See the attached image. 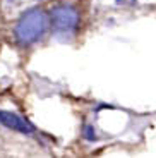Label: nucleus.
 <instances>
[{"label":"nucleus","mask_w":156,"mask_h":158,"mask_svg":"<svg viewBox=\"0 0 156 158\" xmlns=\"http://www.w3.org/2000/svg\"><path fill=\"white\" fill-rule=\"evenodd\" d=\"M48 24H50L48 16L39 7H33L29 10H26L19 17L16 29H14L17 41L23 45H29V43L38 41L47 33Z\"/></svg>","instance_id":"obj_1"},{"label":"nucleus","mask_w":156,"mask_h":158,"mask_svg":"<svg viewBox=\"0 0 156 158\" xmlns=\"http://www.w3.org/2000/svg\"><path fill=\"white\" fill-rule=\"evenodd\" d=\"M48 21H50V28L53 29L55 35L69 36L74 35L79 28V12L72 5L62 4L51 9Z\"/></svg>","instance_id":"obj_2"},{"label":"nucleus","mask_w":156,"mask_h":158,"mask_svg":"<svg viewBox=\"0 0 156 158\" xmlns=\"http://www.w3.org/2000/svg\"><path fill=\"white\" fill-rule=\"evenodd\" d=\"M0 124L5 126L7 129L16 131V132H23V134H31L35 127L29 122H26L21 115L14 114V112H7V110H0Z\"/></svg>","instance_id":"obj_3"},{"label":"nucleus","mask_w":156,"mask_h":158,"mask_svg":"<svg viewBox=\"0 0 156 158\" xmlns=\"http://www.w3.org/2000/svg\"><path fill=\"white\" fill-rule=\"evenodd\" d=\"M84 138L89 139V141H94V139H96V136H94V129L91 126H86V129H84Z\"/></svg>","instance_id":"obj_4"},{"label":"nucleus","mask_w":156,"mask_h":158,"mask_svg":"<svg viewBox=\"0 0 156 158\" xmlns=\"http://www.w3.org/2000/svg\"><path fill=\"white\" fill-rule=\"evenodd\" d=\"M122 2H124V0H117V4H122Z\"/></svg>","instance_id":"obj_5"}]
</instances>
